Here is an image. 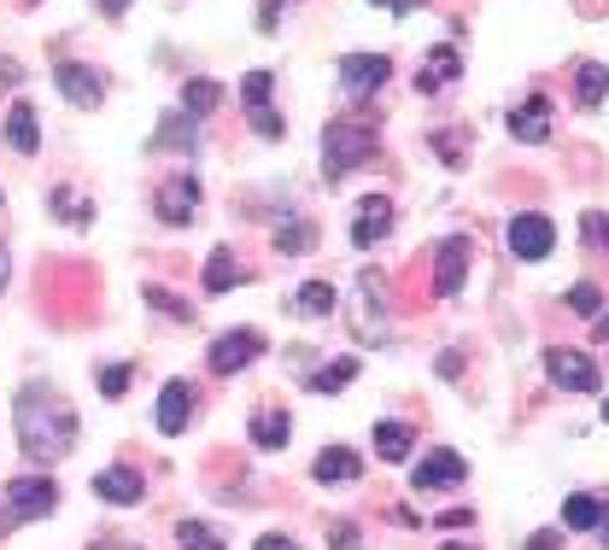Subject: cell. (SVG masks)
I'll return each mask as SVG.
<instances>
[{
	"label": "cell",
	"instance_id": "52a82bcc",
	"mask_svg": "<svg viewBox=\"0 0 609 550\" xmlns=\"http://www.w3.org/2000/svg\"><path fill=\"white\" fill-rule=\"evenodd\" d=\"M469 258H475V240H469V235L440 240V252H434V293L452 299V293L463 288V276H469Z\"/></svg>",
	"mask_w": 609,
	"mask_h": 550
},
{
	"label": "cell",
	"instance_id": "4dcf8cb0",
	"mask_svg": "<svg viewBox=\"0 0 609 550\" xmlns=\"http://www.w3.org/2000/svg\"><path fill=\"white\" fill-rule=\"evenodd\" d=\"M176 544H182V550H223L217 533H211V527H199V521H182V527H176Z\"/></svg>",
	"mask_w": 609,
	"mask_h": 550
},
{
	"label": "cell",
	"instance_id": "9a60e30c",
	"mask_svg": "<svg viewBox=\"0 0 609 550\" xmlns=\"http://www.w3.org/2000/svg\"><path fill=\"white\" fill-rule=\"evenodd\" d=\"M510 135H516V141H545V135H551V100L534 94L527 106H516V112H510Z\"/></svg>",
	"mask_w": 609,
	"mask_h": 550
},
{
	"label": "cell",
	"instance_id": "8fae6325",
	"mask_svg": "<svg viewBox=\"0 0 609 550\" xmlns=\"http://www.w3.org/2000/svg\"><path fill=\"white\" fill-rule=\"evenodd\" d=\"M463 475H469V463L457 452H429V463H416L411 486L416 492H445V486H463Z\"/></svg>",
	"mask_w": 609,
	"mask_h": 550
},
{
	"label": "cell",
	"instance_id": "277c9868",
	"mask_svg": "<svg viewBox=\"0 0 609 550\" xmlns=\"http://www.w3.org/2000/svg\"><path fill=\"white\" fill-rule=\"evenodd\" d=\"M545 375H551V386H562V393H598L603 386L598 363L586 352H568V345H551V352H545Z\"/></svg>",
	"mask_w": 609,
	"mask_h": 550
},
{
	"label": "cell",
	"instance_id": "6da1fadb",
	"mask_svg": "<svg viewBox=\"0 0 609 550\" xmlns=\"http://www.w3.org/2000/svg\"><path fill=\"white\" fill-rule=\"evenodd\" d=\"M12 427H18V445H24L30 463H59V457L76 452V411L65 404V393L48 386V381L18 386Z\"/></svg>",
	"mask_w": 609,
	"mask_h": 550
},
{
	"label": "cell",
	"instance_id": "9c48e42d",
	"mask_svg": "<svg viewBox=\"0 0 609 550\" xmlns=\"http://www.w3.org/2000/svg\"><path fill=\"white\" fill-rule=\"evenodd\" d=\"M53 83H59V94H65L71 106H100V100H106V76H100L94 65H76V59L53 65Z\"/></svg>",
	"mask_w": 609,
	"mask_h": 550
},
{
	"label": "cell",
	"instance_id": "484cf974",
	"mask_svg": "<svg viewBox=\"0 0 609 550\" xmlns=\"http://www.w3.org/2000/svg\"><path fill=\"white\" fill-rule=\"evenodd\" d=\"M358 381V357H340V363H322L311 375V393H340V386Z\"/></svg>",
	"mask_w": 609,
	"mask_h": 550
},
{
	"label": "cell",
	"instance_id": "3957f363",
	"mask_svg": "<svg viewBox=\"0 0 609 550\" xmlns=\"http://www.w3.org/2000/svg\"><path fill=\"white\" fill-rule=\"evenodd\" d=\"M59 509V486L42 480V475H24V480H7V492H0V533H12V527L24 521H42Z\"/></svg>",
	"mask_w": 609,
	"mask_h": 550
},
{
	"label": "cell",
	"instance_id": "7402d4cb",
	"mask_svg": "<svg viewBox=\"0 0 609 550\" xmlns=\"http://www.w3.org/2000/svg\"><path fill=\"white\" fill-rule=\"evenodd\" d=\"M293 311H299V316H334L340 299H334L329 281H304V288L293 293Z\"/></svg>",
	"mask_w": 609,
	"mask_h": 550
},
{
	"label": "cell",
	"instance_id": "603a6c76",
	"mask_svg": "<svg viewBox=\"0 0 609 550\" xmlns=\"http://www.w3.org/2000/svg\"><path fill=\"white\" fill-rule=\"evenodd\" d=\"M411 445H416V434L404 422H375V452L388 463H404V457H411Z\"/></svg>",
	"mask_w": 609,
	"mask_h": 550
},
{
	"label": "cell",
	"instance_id": "4fadbf2b",
	"mask_svg": "<svg viewBox=\"0 0 609 550\" xmlns=\"http://www.w3.org/2000/svg\"><path fill=\"white\" fill-rule=\"evenodd\" d=\"M188 422H194V386L165 381V393H158V434H182Z\"/></svg>",
	"mask_w": 609,
	"mask_h": 550
},
{
	"label": "cell",
	"instance_id": "f35d334b",
	"mask_svg": "<svg viewBox=\"0 0 609 550\" xmlns=\"http://www.w3.org/2000/svg\"><path fill=\"white\" fill-rule=\"evenodd\" d=\"M258 550H299V544H293L288 533H264V539H258Z\"/></svg>",
	"mask_w": 609,
	"mask_h": 550
},
{
	"label": "cell",
	"instance_id": "5bb4252c",
	"mask_svg": "<svg viewBox=\"0 0 609 550\" xmlns=\"http://www.w3.org/2000/svg\"><path fill=\"white\" fill-rule=\"evenodd\" d=\"M388 229H393V206H388V199H381V194H370V199H363V206H358L352 240H358V247H375V240L388 235Z\"/></svg>",
	"mask_w": 609,
	"mask_h": 550
},
{
	"label": "cell",
	"instance_id": "ee69618b",
	"mask_svg": "<svg viewBox=\"0 0 609 550\" xmlns=\"http://www.w3.org/2000/svg\"><path fill=\"white\" fill-rule=\"evenodd\" d=\"M7 276H12V270H7V247H0V288H7Z\"/></svg>",
	"mask_w": 609,
	"mask_h": 550
},
{
	"label": "cell",
	"instance_id": "ac0fdd59",
	"mask_svg": "<svg viewBox=\"0 0 609 550\" xmlns=\"http://www.w3.org/2000/svg\"><path fill=\"white\" fill-rule=\"evenodd\" d=\"M288 434H293V416L288 411H258L252 416V445H258V452H281Z\"/></svg>",
	"mask_w": 609,
	"mask_h": 550
},
{
	"label": "cell",
	"instance_id": "7dc6e473",
	"mask_svg": "<svg viewBox=\"0 0 609 550\" xmlns=\"http://www.w3.org/2000/svg\"><path fill=\"white\" fill-rule=\"evenodd\" d=\"M603 539H609V516H603Z\"/></svg>",
	"mask_w": 609,
	"mask_h": 550
},
{
	"label": "cell",
	"instance_id": "2e32d148",
	"mask_svg": "<svg viewBox=\"0 0 609 550\" xmlns=\"http://www.w3.org/2000/svg\"><path fill=\"white\" fill-rule=\"evenodd\" d=\"M463 71V59H457V48H434L429 59H422V76H416V89L422 94H440L445 83H452V76Z\"/></svg>",
	"mask_w": 609,
	"mask_h": 550
},
{
	"label": "cell",
	"instance_id": "60d3db41",
	"mask_svg": "<svg viewBox=\"0 0 609 550\" xmlns=\"http://www.w3.org/2000/svg\"><path fill=\"white\" fill-rule=\"evenodd\" d=\"M276 12H281V0H264V12H258V30H276Z\"/></svg>",
	"mask_w": 609,
	"mask_h": 550
},
{
	"label": "cell",
	"instance_id": "8992f818",
	"mask_svg": "<svg viewBox=\"0 0 609 550\" xmlns=\"http://www.w3.org/2000/svg\"><path fill=\"white\" fill-rule=\"evenodd\" d=\"M388 76H393L388 53H347V59H340V89H347L352 100H370Z\"/></svg>",
	"mask_w": 609,
	"mask_h": 550
},
{
	"label": "cell",
	"instance_id": "83f0119b",
	"mask_svg": "<svg viewBox=\"0 0 609 550\" xmlns=\"http://www.w3.org/2000/svg\"><path fill=\"white\" fill-rule=\"evenodd\" d=\"M276 247L281 252H311L317 247V229H311V222H299V217L293 222H276Z\"/></svg>",
	"mask_w": 609,
	"mask_h": 550
},
{
	"label": "cell",
	"instance_id": "f1b7e54d",
	"mask_svg": "<svg viewBox=\"0 0 609 550\" xmlns=\"http://www.w3.org/2000/svg\"><path fill=\"white\" fill-rule=\"evenodd\" d=\"M603 516H609V509L598 498H562V521L568 527H603Z\"/></svg>",
	"mask_w": 609,
	"mask_h": 550
},
{
	"label": "cell",
	"instance_id": "30bf717a",
	"mask_svg": "<svg viewBox=\"0 0 609 550\" xmlns=\"http://www.w3.org/2000/svg\"><path fill=\"white\" fill-rule=\"evenodd\" d=\"M258 352H264V334L258 329H229L223 340H211V370L217 375H235V370H247Z\"/></svg>",
	"mask_w": 609,
	"mask_h": 550
},
{
	"label": "cell",
	"instance_id": "8d00e7d4",
	"mask_svg": "<svg viewBox=\"0 0 609 550\" xmlns=\"http://www.w3.org/2000/svg\"><path fill=\"white\" fill-rule=\"evenodd\" d=\"M434 147L445 153V165H452V170L463 165V141H457V135H434Z\"/></svg>",
	"mask_w": 609,
	"mask_h": 550
},
{
	"label": "cell",
	"instance_id": "e0dca14e",
	"mask_svg": "<svg viewBox=\"0 0 609 550\" xmlns=\"http://www.w3.org/2000/svg\"><path fill=\"white\" fill-rule=\"evenodd\" d=\"M94 492L106 498V504H135L141 498V475H135V468H100Z\"/></svg>",
	"mask_w": 609,
	"mask_h": 550
},
{
	"label": "cell",
	"instance_id": "ffe728a7",
	"mask_svg": "<svg viewBox=\"0 0 609 550\" xmlns=\"http://www.w3.org/2000/svg\"><path fill=\"white\" fill-rule=\"evenodd\" d=\"M7 141H12V153H35V147H42V129H35V112L30 106H12L7 112Z\"/></svg>",
	"mask_w": 609,
	"mask_h": 550
},
{
	"label": "cell",
	"instance_id": "4316f807",
	"mask_svg": "<svg viewBox=\"0 0 609 550\" xmlns=\"http://www.w3.org/2000/svg\"><path fill=\"white\" fill-rule=\"evenodd\" d=\"M165 147H188V153H194V124H188L182 112H171V117H165V129L153 135V153H165Z\"/></svg>",
	"mask_w": 609,
	"mask_h": 550
},
{
	"label": "cell",
	"instance_id": "ba28073f",
	"mask_svg": "<svg viewBox=\"0 0 609 550\" xmlns=\"http://www.w3.org/2000/svg\"><path fill=\"white\" fill-rule=\"evenodd\" d=\"M270 89H276V76L270 71H252L247 83H240V100H247V112H252V129L264 135V141H281V117H276V106H270Z\"/></svg>",
	"mask_w": 609,
	"mask_h": 550
},
{
	"label": "cell",
	"instance_id": "7c38bea8",
	"mask_svg": "<svg viewBox=\"0 0 609 550\" xmlns=\"http://www.w3.org/2000/svg\"><path fill=\"white\" fill-rule=\"evenodd\" d=\"M194 206H199V176L194 170H176L165 188H158V217H165V222H188Z\"/></svg>",
	"mask_w": 609,
	"mask_h": 550
},
{
	"label": "cell",
	"instance_id": "b9f144b4",
	"mask_svg": "<svg viewBox=\"0 0 609 550\" xmlns=\"http://www.w3.org/2000/svg\"><path fill=\"white\" fill-rule=\"evenodd\" d=\"M100 12H106V18H124V12H130V0H100Z\"/></svg>",
	"mask_w": 609,
	"mask_h": 550
},
{
	"label": "cell",
	"instance_id": "ab89813d",
	"mask_svg": "<svg viewBox=\"0 0 609 550\" xmlns=\"http://www.w3.org/2000/svg\"><path fill=\"white\" fill-rule=\"evenodd\" d=\"M12 83H18V59L0 53V89H12Z\"/></svg>",
	"mask_w": 609,
	"mask_h": 550
},
{
	"label": "cell",
	"instance_id": "bcb514c9",
	"mask_svg": "<svg viewBox=\"0 0 609 550\" xmlns=\"http://www.w3.org/2000/svg\"><path fill=\"white\" fill-rule=\"evenodd\" d=\"M440 550H475V544H440Z\"/></svg>",
	"mask_w": 609,
	"mask_h": 550
},
{
	"label": "cell",
	"instance_id": "7bdbcfd3",
	"mask_svg": "<svg viewBox=\"0 0 609 550\" xmlns=\"http://www.w3.org/2000/svg\"><path fill=\"white\" fill-rule=\"evenodd\" d=\"M375 7H388V12H411L416 0H375Z\"/></svg>",
	"mask_w": 609,
	"mask_h": 550
},
{
	"label": "cell",
	"instance_id": "f546056e",
	"mask_svg": "<svg viewBox=\"0 0 609 550\" xmlns=\"http://www.w3.org/2000/svg\"><path fill=\"white\" fill-rule=\"evenodd\" d=\"M48 206H53V211H65V222H76V229H83V222L94 217V206H89L83 194H71V188H53V194H48Z\"/></svg>",
	"mask_w": 609,
	"mask_h": 550
},
{
	"label": "cell",
	"instance_id": "d6986e66",
	"mask_svg": "<svg viewBox=\"0 0 609 550\" xmlns=\"http://www.w3.org/2000/svg\"><path fill=\"white\" fill-rule=\"evenodd\" d=\"M311 475H317L322 486H334V480H358V475H363V463L347 452V445H329V452L311 463Z\"/></svg>",
	"mask_w": 609,
	"mask_h": 550
},
{
	"label": "cell",
	"instance_id": "d4e9b609",
	"mask_svg": "<svg viewBox=\"0 0 609 550\" xmlns=\"http://www.w3.org/2000/svg\"><path fill=\"white\" fill-rule=\"evenodd\" d=\"M235 281H240V263H235V252H229V247H217V252L206 258V288H211V293H229Z\"/></svg>",
	"mask_w": 609,
	"mask_h": 550
},
{
	"label": "cell",
	"instance_id": "d6a6232c",
	"mask_svg": "<svg viewBox=\"0 0 609 550\" xmlns=\"http://www.w3.org/2000/svg\"><path fill=\"white\" fill-rule=\"evenodd\" d=\"M147 304H158V311H165L171 322H188L194 311H188V304H182L176 293H165V288H147Z\"/></svg>",
	"mask_w": 609,
	"mask_h": 550
},
{
	"label": "cell",
	"instance_id": "7a4b0ae2",
	"mask_svg": "<svg viewBox=\"0 0 609 550\" xmlns=\"http://www.w3.org/2000/svg\"><path fill=\"white\" fill-rule=\"evenodd\" d=\"M381 147L375 124H358V117H340V124L322 129V176L329 181H347L358 165H370Z\"/></svg>",
	"mask_w": 609,
	"mask_h": 550
},
{
	"label": "cell",
	"instance_id": "d590c367",
	"mask_svg": "<svg viewBox=\"0 0 609 550\" xmlns=\"http://www.w3.org/2000/svg\"><path fill=\"white\" fill-rule=\"evenodd\" d=\"M329 550H358V527L352 521H334L329 527Z\"/></svg>",
	"mask_w": 609,
	"mask_h": 550
},
{
	"label": "cell",
	"instance_id": "cb8c5ba5",
	"mask_svg": "<svg viewBox=\"0 0 609 550\" xmlns=\"http://www.w3.org/2000/svg\"><path fill=\"white\" fill-rule=\"evenodd\" d=\"M217 106H223V89H217V83H206V76L182 89V117H211Z\"/></svg>",
	"mask_w": 609,
	"mask_h": 550
},
{
	"label": "cell",
	"instance_id": "e575fe53",
	"mask_svg": "<svg viewBox=\"0 0 609 550\" xmlns=\"http://www.w3.org/2000/svg\"><path fill=\"white\" fill-rule=\"evenodd\" d=\"M580 229H586V240L609 247V217H603V211H586V217H580Z\"/></svg>",
	"mask_w": 609,
	"mask_h": 550
},
{
	"label": "cell",
	"instance_id": "f6af8a7d",
	"mask_svg": "<svg viewBox=\"0 0 609 550\" xmlns=\"http://www.w3.org/2000/svg\"><path fill=\"white\" fill-rule=\"evenodd\" d=\"M598 334H603V340H609V316H603V322H598Z\"/></svg>",
	"mask_w": 609,
	"mask_h": 550
},
{
	"label": "cell",
	"instance_id": "c3c4849f",
	"mask_svg": "<svg viewBox=\"0 0 609 550\" xmlns=\"http://www.w3.org/2000/svg\"><path fill=\"white\" fill-rule=\"evenodd\" d=\"M603 422H609V404H603Z\"/></svg>",
	"mask_w": 609,
	"mask_h": 550
},
{
	"label": "cell",
	"instance_id": "74e56055",
	"mask_svg": "<svg viewBox=\"0 0 609 550\" xmlns=\"http://www.w3.org/2000/svg\"><path fill=\"white\" fill-rule=\"evenodd\" d=\"M527 550H562V533H551V527H545V533L527 539Z\"/></svg>",
	"mask_w": 609,
	"mask_h": 550
},
{
	"label": "cell",
	"instance_id": "44dd1931",
	"mask_svg": "<svg viewBox=\"0 0 609 550\" xmlns=\"http://www.w3.org/2000/svg\"><path fill=\"white\" fill-rule=\"evenodd\" d=\"M575 94H580V106L592 112L603 106V94H609V65H598V59H586V65L575 71Z\"/></svg>",
	"mask_w": 609,
	"mask_h": 550
},
{
	"label": "cell",
	"instance_id": "1f68e13d",
	"mask_svg": "<svg viewBox=\"0 0 609 550\" xmlns=\"http://www.w3.org/2000/svg\"><path fill=\"white\" fill-rule=\"evenodd\" d=\"M568 304H575L580 316H598L603 311V293L592 288V281H575V288H568Z\"/></svg>",
	"mask_w": 609,
	"mask_h": 550
},
{
	"label": "cell",
	"instance_id": "5b68a950",
	"mask_svg": "<svg viewBox=\"0 0 609 550\" xmlns=\"http://www.w3.org/2000/svg\"><path fill=\"white\" fill-rule=\"evenodd\" d=\"M504 240H510V252L522 263H539V258H551L557 229H551V217H539V211H516L510 229H504Z\"/></svg>",
	"mask_w": 609,
	"mask_h": 550
},
{
	"label": "cell",
	"instance_id": "836d02e7",
	"mask_svg": "<svg viewBox=\"0 0 609 550\" xmlns=\"http://www.w3.org/2000/svg\"><path fill=\"white\" fill-rule=\"evenodd\" d=\"M124 386H130V363H112V370H100V393H106V398H124Z\"/></svg>",
	"mask_w": 609,
	"mask_h": 550
}]
</instances>
